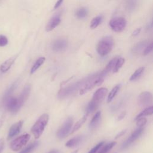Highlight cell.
Masks as SVG:
<instances>
[{"instance_id": "cell-4", "label": "cell", "mask_w": 153, "mask_h": 153, "mask_svg": "<svg viewBox=\"0 0 153 153\" xmlns=\"http://www.w3.org/2000/svg\"><path fill=\"white\" fill-rule=\"evenodd\" d=\"M114 40L112 36H106L102 38L97 43L96 50L97 53L102 57L108 54L112 50Z\"/></svg>"}, {"instance_id": "cell-1", "label": "cell", "mask_w": 153, "mask_h": 153, "mask_svg": "<svg viewBox=\"0 0 153 153\" xmlns=\"http://www.w3.org/2000/svg\"><path fill=\"white\" fill-rule=\"evenodd\" d=\"M108 93V89L102 87L97 89L93 94L92 99L88 103L85 109V114L87 116L94 112L99 107L100 104L105 99Z\"/></svg>"}, {"instance_id": "cell-43", "label": "cell", "mask_w": 153, "mask_h": 153, "mask_svg": "<svg viewBox=\"0 0 153 153\" xmlns=\"http://www.w3.org/2000/svg\"><path fill=\"white\" fill-rule=\"evenodd\" d=\"M47 153H61V152L57 149H53V150H51V151H48Z\"/></svg>"}, {"instance_id": "cell-24", "label": "cell", "mask_w": 153, "mask_h": 153, "mask_svg": "<svg viewBox=\"0 0 153 153\" xmlns=\"http://www.w3.org/2000/svg\"><path fill=\"white\" fill-rule=\"evenodd\" d=\"M120 87H121V85L117 84L111 90V91L109 92V93L108 95V98H107L108 103H110L114 99V98L115 97V96L117 95V93L120 90Z\"/></svg>"}, {"instance_id": "cell-38", "label": "cell", "mask_w": 153, "mask_h": 153, "mask_svg": "<svg viewBox=\"0 0 153 153\" xmlns=\"http://www.w3.org/2000/svg\"><path fill=\"white\" fill-rule=\"evenodd\" d=\"M140 31H141V27L137 28V29H136V30H134L133 32L132 35H133V36H136L138 35L140 33Z\"/></svg>"}, {"instance_id": "cell-6", "label": "cell", "mask_w": 153, "mask_h": 153, "mask_svg": "<svg viewBox=\"0 0 153 153\" xmlns=\"http://www.w3.org/2000/svg\"><path fill=\"white\" fill-rule=\"evenodd\" d=\"M30 138V136L29 134L27 133L22 134L17 137L11 142L10 148L14 151H17L20 150L22 147L26 145Z\"/></svg>"}, {"instance_id": "cell-33", "label": "cell", "mask_w": 153, "mask_h": 153, "mask_svg": "<svg viewBox=\"0 0 153 153\" xmlns=\"http://www.w3.org/2000/svg\"><path fill=\"white\" fill-rule=\"evenodd\" d=\"M152 48H153V43H152V42H151L148 43V44L146 46V47L144 48L143 51H142V54L143 56L148 55V54H149L152 51Z\"/></svg>"}, {"instance_id": "cell-17", "label": "cell", "mask_w": 153, "mask_h": 153, "mask_svg": "<svg viewBox=\"0 0 153 153\" xmlns=\"http://www.w3.org/2000/svg\"><path fill=\"white\" fill-rule=\"evenodd\" d=\"M83 140L84 136H75L67 141V142L65 143V146L68 148H75L78 146Z\"/></svg>"}, {"instance_id": "cell-11", "label": "cell", "mask_w": 153, "mask_h": 153, "mask_svg": "<svg viewBox=\"0 0 153 153\" xmlns=\"http://www.w3.org/2000/svg\"><path fill=\"white\" fill-rule=\"evenodd\" d=\"M137 101L139 105L140 106H149L152 101V94L149 91H143L139 94Z\"/></svg>"}, {"instance_id": "cell-15", "label": "cell", "mask_w": 153, "mask_h": 153, "mask_svg": "<svg viewBox=\"0 0 153 153\" xmlns=\"http://www.w3.org/2000/svg\"><path fill=\"white\" fill-rule=\"evenodd\" d=\"M30 92V85L29 84H27L25 86L20 94L17 97L18 103L20 108L23 105L29 96Z\"/></svg>"}, {"instance_id": "cell-25", "label": "cell", "mask_w": 153, "mask_h": 153, "mask_svg": "<svg viewBox=\"0 0 153 153\" xmlns=\"http://www.w3.org/2000/svg\"><path fill=\"white\" fill-rule=\"evenodd\" d=\"M45 60V58L44 57H41L38 58L33 65L30 69V74H33L44 63Z\"/></svg>"}, {"instance_id": "cell-21", "label": "cell", "mask_w": 153, "mask_h": 153, "mask_svg": "<svg viewBox=\"0 0 153 153\" xmlns=\"http://www.w3.org/2000/svg\"><path fill=\"white\" fill-rule=\"evenodd\" d=\"M88 13V10L85 7H80L75 11V16L78 19H82L85 18Z\"/></svg>"}, {"instance_id": "cell-7", "label": "cell", "mask_w": 153, "mask_h": 153, "mask_svg": "<svg viewBox=\"0 0 153 153\" xmlns=\"http://www.w3.org/2000/svg\"><path fill=\"white\" fill-rule=\"evenodd\" d=\"M109 25L114 32H121L126 28L127 21L124 17H118L111 20L109 22Z\"/></svg>"}, {"instance_id": "cell-26", "label": "cell", "mask_w": 153, "mask_h": 153, "mask_svg": "<svg viewBox=\"0 0 153 153\" xmlns=\"http://www.w3.org/2000/svg\"><path fill=\"white\" fill-rule=\"evenodd\" d=\"M87 115H84L81 118H80L76 123L74 125V126L73 127L72 129V131H71V133H74V132L78 130H79L81 126L84 124V123L85 122L86 120H87Z\"/></svg>"}, {"instance_id": "cell-36", "label": "cell", "mask_w": 153, "mask_h": 153, "mask_svg": "<svg viewBox=\"0 0 153 153\" xmlns=\"http://www.w3.org/2000/svg\"><path fill=\"white\" fill-rule=\"evenodd\" d=\"M8 44L7 38L2 35H0V47H4Z\"/></svg>"}, {"instance_id": "cell-23", "label": "cell", "mask_w": 153, "mask_h": 153, "mask_svg": "<svg viewBox=\"0 0 153 153\" xmlns=\"http://www.w3.org/2000/svg\"><path fill=\"white\" fill-rule=\"evenodd\" d=\"M18 85V81H16L14 82L13 83V84L7 90V91H5V93H4L3 97H2V103L5 100L7 99L8 97L11 96V94L13 93V91H14V90L16 89V88L17 87Z\"/></svg>"}, {"instance_id": "cell-40", "label": "cell", "mask_w": 153, "mask_h": 153, "mask_svg": "<svg viewBox=\"0 0 153 153\" xmlns=\"http://www.w3.org/2000/svg\"><path fill=\"white\" fill-rule=\"evenodd\" d=\"M4 145H5L4 140L3 139H0V153L3 150L4 148Z\"/></svg>"}, {"instance_id": "cell-28", "label": "cell", "mask_w": 153, "mask_h": 153, "mask_svg": "<svg viewBox=\"0 0 153 153\" xmlns=\"http://www.w3.org/2000/svg\"><path fill=\"white\" fill-rule=\"evenodd\" d=\"M102 20L103 17L102 16H97L96 17H94L90 22V28L92 29H96L102 23Z\"/></svg>"}, {"instance_id": "cell-30", "label": "cell", "mask_w": 153, "mask_h": 153, "mask_svg": "<svg viewBox=\"0 0 153 153\" xmlns=\"http://www.w3.org/2000/svg\"><path fill=\"white\" fill-rule=\"evenodd\" d=\"M153 112V107L152 106L147 107L146 109H145L143 111H142L141 112H140L135 118L134 120H137L138 118H140V117H143L145 116H147V115H151L152 114Z\"/></svg>"}, {"instance_id": "cell-3", "label": "cell", "mask_w": 153, "mask_h": 153, "mask_svg": "<svg viewBox=\"0 0 153 153\" xmlns=\"http://www.w3.org/2000/svg\"><path fill=\"white\" fill-rule=\"evenodd\" d=\"M106 75L101 71L99 73L91 74L89 79L85 83V84L79 90V94H84L94 87L100 85L104 81Z\"/></svg>"}, {"instance_id": "cell-18", "label": "cell", "mask_w": 153, "mask_h": 153, "mask_svg": "<svg viewBox=\"0 0 153 153\" xmlns=\"http://www.w3.org/2000/svg\"><path fill=\"white\" fill-rule=\"evenodd\" d=\"M100 118H101V112L98 111L94 114V115L93 116V117L92 118L91 120L89 123V128L91 130H94L98 126L100 121Z\"/></svg>"}, {"instance_id": "cell-31", "label": "cell", "mask_w": 153, "mask_h": 153, "mask_svg": "<svg viewBox=\"0 0 153 153\" xmlns=\"http://www.w3.org/2000/svg\"><path fill=\"white\" fill-rule=\"evenodd\" d=\"M124 62H125V59L124 58L121 57H118L117 61H116L115 66L114 67V69L112 70L113 72L114 73L117 72L120 70V69L123 66Z\"/></svg>"}, {"instance_id": "cell-34", "label": "cell", "mask_w": 153, "mask_h": 153, "mask_svg": "<svg viewBox=\"0 0 153 153\" xmlns=\"http://www.w3.org/2000/svg\"><path fill=\"white\" fill-rule=\"evenodd\" d=\"M136 121H137L136 125L138 127H143L146 124V123L147 122L146 118L143 117L138 118L137 120H136Z\"/></svg>"}, {"instance_id": "cell-39", "label": "cell", "mask_w": 153, "mask_h": 153, "mask_svg": "<svg viewBox=\"0 0 153 153\" xmlns=\"http://www.w3.org/2000/svg\"><path fill=\"white\" fill-rule=\"evenodd\" d=\"M126 115V112H123L121 113L118 115V117H117V121H121V120H123L125 117Z\"/></svg>"}, {"instance_id": "cell-22", "label": "cell", "mask_w": 153, "mask_h": 153, "mask_svg": "<svg viewBox=\"0 0 153 153\" xmlns=\"http://www.w3.org/2000/svg\"><path fill=\"white\" fill-rule=\"evenodd\" d=\"M118 57V56H116V57H114L112 59H111V60L108 62V63L107 64V65H106V66L105 67V68L102 71L106 76L107 75V74H108L109 72H111L112 70H113L114 67V66H115V63H116V61H117Z\"/></svg>"}, {"instance_id": "cell-20", "label": "cell", "mask_w": 153, "mask_h": 153, "mask_svg": "<svg viewBox=\"0 0 153 153\" xmlns=\"http://www.w3.org/2000/svg\"><path fill=\"white\" fill-rule=\"evenodd\" d=\"M138 5V0H126L125 7L130 12L133 11Z\"/></svg>"}, {"instance_id": "cell-19", "label": "cell", "mask_w": 153, "mask_h": 153, "mask_svg": "<svg viewBox=\"0 0 153 153\" xmlns=\"http://www.w3.org/2000/svg\"><path fill=\"white\" fill-rule=\"evenodd\" d=\"M149 42L146 40L145 41H142L141 42H138L137 44H136L131 49V51L133 52V54H137L139 53H140V52L143 51L144 48L146 47V46L148 44Z\"/></svg>"}, {"instance_id": "cell-10", "label": "cell", "mask_w": 153, "mask_h": 153, "mask_svg": "<svg viewBox=\"0 0 153 153\" xmlns=\"http://www.w3.org/2000/svg\"><path fill=\"white\" fill-rule=\"evenodd\" d=\"M144 128L143 127H139L136 130H135L130 137L123 143L121 146L122 149H126L128 147L131 143H133L136 140H137L143 133Z\"/></svg>"}, {"instance_id": "cell-44", "label": "cell", "mask_w": 153, "mask_h": 153, "mask_svg": "<svg viewBox=\"0 0 153 153\" xmlns=\"http://www.w3.org/2000/svg\"><path fill=\"white\" fill-rule=\"evenodd\" d=\"M3 121H4V118L0 119V127H1V126L2 125V123H3Z\"/></svg>"}, {"instance_id": "cell-12", "label": "cell", "mask_w": 153, "mask_h": 153, "mask_svg": "<svg viewBox=\"0 0 153 153\" xmlns=\"http://www.w3.org/2000/svg\"><path fill=\"white\" fill-rule=\"evenodd\" d=\"M68 41L63 38L55 39L51 44V48L54 52H62L66 49Z\"/></svg>"}, {"instance_id": "cell-16", "label": "cell", "mask_w": 153, "mask_h": 153, "mask_svg": "<svg viewBox=\"0 0 153 153\" xmlns=\"http://www.w3.org/2000/svg\"><path fill=\"white\" fill-rule=\"evenodd\" d=\"M16 58H17V56H14L9 58L7 60H5L0 66V71L3 73H5L7 71H8L10 69V68L11 67L14 62H15Z\"/></svg>"}, {"instance_id": "cell-42", "label": "cell", "mask_w": 153, "mask_h": 153, "mask_svg": "<svg viewBox=\"0 0 153 153\" xmlns=\"http://www.w3.org/2000/svg\"><path fill=\"white\" fill-rule=\"evenodd\" d=\"M152 28V21L150 20V22L148 23V24H147V26H146V29L148 30H151Z\"/></svg>"}, {"instance_id": "cell-8", "label": "cell", "mask_w": 153, "mask_h": 153, "mask_svg": "<svg viewBox=\"0 0 153 153\" xmlns=\"http://www.w3.org/2000/svg\"><path fill=\"white\" fill-rule=\"evenodd\" d=\"M2 103L7 111L13 114L17 113L21 108L18 103L17 97L12 96L8 97Z\"/></svg>"}, {"instance_id": "cell-13", "label": "cell", "mask_w": 153, "mask_h": 153, "mask_svg": "<svg viewBox=\"0 0 153 153\" xmlns=\"http://www.w3.org/2000/svg\"><path fill=\"white\" fill-rule=\"evenodd\" d=\"M61 22L60 14H56L54 15L48 22L45 26V30L47 32H50L56 28Z\"/></svg>"}, {"instance_id": "cell-45", "label": "cell", "mask_w": 153, "mask_h": 153, "mask_svg": "<svg viewBox=\"0 0 153 153\" xmlns=\"http://www.w3.org/2000/svg\"><path fill=\"white\" fill-rule=\"evenodd\" d=\"M78 149H76V150H75V151L72 152L71 153H78Z\"/></svg>"}, {"instance_id": "cell-9", "label": "cell", "mask_w": 153, "mask_h": 153, "mask_svg": "<svg viewBox=\"0 0 153 153\" xmlns=\"http://www.w3.org/2000/svg\"><path fill=\"white\" fill-rule=\"evenodd\" d=\"M73 124V119L71 117L68 118L63 123L62 126L59 128L56 133V136L59 139H63L65 137L71 130Z\"/></svg>"}, {"instance_id": "cell-35", "label": "cell", "mask_w": 153, "mask_h": 153, "mask_svg": "<svg viewBox=\"0 0 153 153\" xmlns=\"http://www.w3.org/2000/svg\"><path fill=\"white\" fill-rule=\"evenodd\" d=\"M104 143H105L104 142H99L98 144H97L96 146H94L91 149H90L88 153H96V152L103 145Z\"/></svg>"}, {"instance_id": "cell-5", "label": "cell", "mask_w": 153, "mask_h": 153, "mask_svg": "<svg viewBox=\"0 0 153 153\" xmlns=\"http://www.w3.org/2000/svg\"><path fill=\"white\" fill-rule=\"evenodd\" d=\"M49 115L47 114H43L36 120L31 128V132L35 139H38L42 134L44 129L48 124Z\"/></svg>"}, {"instance_id": "cell-27", "label": "cell", "mask_w": 153, "mask_h": 153, "mask_svg": "<svg viewBox=\"0 0 153 153\" xmlns=\"http://www.w3.org/2000/svg\"><path fill=\"white\" fill-rule=\"evenodd\" d=\"M144 70H145L144 67H140V68H138L137 69H136L134 71V72L130 77V78H129L130 81H136V80L138 79L140 77V76L142 75V74L143 73Z\"/></svg>"}, {"instance_id": "cell-37", "label": "cell", "mask_w": 153, "mask_h": 153, "mask_svg": "<svg viewBox=\"0 0 153 153\" xmlns=\"http://www.w3.org/2000/svg\"><path fill=\"white\" fill-rule=\"evenodd\" d=\"M126 131H127V130L125 129V130H121V131H120V132L116 135V136L115 137V139H117L120 137L121 136H122L123 135H124V134H125V133L126 132Z\"/></svg>"}, {"instance_id": "cell-29", "label": "cell", "mask_w": 153, "mask_h": 153, "mask_svg": "<svg viewBox=\"0 0 153 153\" xmlns=\"http://www.w3.org/2000/svg\"><path fill=\"white\" fill-rule=\"evenodd\" d=\"M39 142L38 141L34 142L30 144H29L28 146H27L26 148H25L22 151H21L19 153H30L32 152L39 145Z\"/></svg>"}, {"instance_id": "cell-14", "label": "cell", "mask_w": 153, "mask_h": 153, "mask_svg": "<svg viewBox=\"0 0 153 153\" xmlns=\"http://www.w3.org/2000/svg\"><path fill=\"white\" fill-rule=\"evenodd\" d=\"M23 124V120H20V121L14 123V124H13L9 130L8 136H7V139L10 140V139H12L13 137L17 135L20 133V131L22 128Z\"/></svg>"}, {"instance_id": "cell-41", "label": "cell", "mask_w": 153, "mask_h": 153, "mask_svg": "<svg viewBox=\"0 0 153 153\" xmlns=\"http://www.w3.org/2000/svg\"><path fill=\"white\" fill-rule=\"evenodd\" d=\"M63 1V0H57V1L56 2V3L55 5H54V9L58 8L60 6V5L62 4Z\"/></svg>"}, {"instance_id": "cell-32", "label": "cell", "mask_w": 153, "mask_h": 153, "mask_svg": "<svg viewBox=\"0 0 153 153\" xmlns=\"http://www.w3.org/2000/svg\"><path fill=\"white\" fill-rule=\"evenodd\" d=\"M116 142H112L111 143H109L106 145H105L99 152L98 153H108L115 145Z\"/></svg>"}, {"instance_id": "cell-2", "label": "cell", "mask_w": 153, "mask_h": 153, "mask_svg": "<svg viewBox=\"0 0 153 153\" xmlns=\"http://www.w3.org/2000/svg\"><path fill=\"white\" fill-rule=\"evenodd\" d=\"M90 75H91L75 83L71 84V85H69L65 88H61L58 92L57 97L61 99L66 98L75 93L78 90H80L81 87L85 84V83L89 79Z\"/></svg>"}]
</instances>
